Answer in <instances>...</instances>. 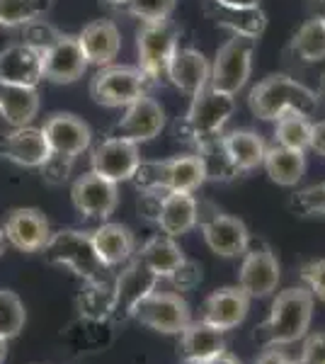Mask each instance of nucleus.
<instances>
[{"label": "nucleus", "mask_w": 325, "mask_h": 364, "mask_svg": "<svg viewBox=\"0 0 325 364\" xmlns=\"http://www.w3.org/2000/svg\"><path fill=\"white\" fill-rule=\"evenodd\" d=\"M313 294L306 287H289L272 301L270 316L257 326L255 338L267 348L292 345L306 338L313 318Z\"/></svg>", "instance_id": "1"}, {"label": "nucleus", "mask_w": 325, "mask_h": 364, "mask_svg": "<svg viewBox=\"0 0 325 364\" xmlns=\"http://www.w3.org/2000/svg\"><path fill=\"white\" fill-rule=\"evenodd\" d=\"M250 112L262 122H277L287 112H299L311 117L318 109L316 92L309 85L284 73L270 75L247 92Z\"/></svg>", "instance_id": "2"}, {"label": "nucleus", "mask_w": 325, "mask_h": 364, "mask_svg": "<svg viewBox=\"0 0 325 364\" xmlns=\"http://www.w3.org/2000/svg\"><path fill=\"white\" fill-rule=\"evenodd\" d=\"M235 112V97L206 87L192 97V105L175 124V136L197 149L214 144Z\"/></svg>", "instance_id": "3"}, {"label": "nucleus", "mask_w": 325, "mask_h": 364, "mask_svg": "<svg viewBox=\"0 0 325 364\" xmlns=\"http://www.w3.org/2000/svg\"><path fill=\"white\" fill-rule=\"evenodd\" d=\"M132 182L139 192H194L206 182V163L199 154L141 161Z\"/></svg>", "instance_id": "4"}, {"label": "nucleus", "mask_w": 325, "mask_h": 364, "mask_svg": "<svg viewBox=\"0 0 325 364\" xmlns=\"http://www.w3.org/2000/svg\"><path fill=\"white\" fill-rule=\"evenodd\" d=\"M257 39L243 37V34H230L218 46L214 61H211L209 87L226 95H238L247 85V78L252 73V58H255Z\"/></svg>", "instance_id": "5"}, {"label": "nucleus", "mask_w": 325, "mask_h": 364, "mask_svg": "<svg viewBox=\"0 0 325 364\" xmlns=\"http://www.w3.org/2000/svg\"><path fill=\"white\" fill-rule=\"evenodd\" d=\"M156 85L139 66H102L90 80V97L100 107H129L139 97L149 95Z\"/></svg>", "instance_id": "6"}, {"label": "nucleus", "mask_w": 325, "mask_h": 364, "mask_svg": "<svg viewBox=\"0 0 325 364\" xmlns=\"http://www.w3.org/2000/svg\"><path fill=\"white\" fill-rule=\"evenodd\" d=\"M44 257L49 265L68 267L80 279H97L105 274V265L92 243V233L87 231L66 228V231L51 233L49 243L44 245Z\"/></svg>", "instance_id": "7"}, {"label": "nucleus", "mask_w": 325, "mask_h": 364, "mask_svg": "<svg viewBox=\"0 0 325 364\" xmlns=\"http://www.w3.org/2000/svg\"><path fill=\"white\" fill-rule=\"evenodd\" d=\"M177 46H180V32L170 20L141 22L139 32H136L139 68L153 83H168V66Z\"/></svg>", "instance_id": "8"}, {"label": "nucleus", "mask_w": 325, "mask_h": 364, "mask_svg": "<svg viewBox=\"0 0 325 364\" xmlns=\"http://www.w3.org/2000/svg\"><path fill=\"white\" fill-rule=\"evenodd\" d=\"M209 211L199 204L197 224L202 226V236L209 245V250L218 257H238L243 255L250 245V231L238 216H228L218 211L211 204H204Z\"/></svg>", "instance_id": "9"}, {"label": "nucleus", "mask_w": 325, "mask_h": 364, "mask_svg": "<svg viewBox=\"0 0 325 364\" xmlns=\"http://www.w3.org/2000/svg\"><path fill=\"white\" fill-rule=\"evenodd\" d=\"M134 318L141 326L151 328V331L165 333V336H180L190 326L192 316L190 306H187V301L180 294L156 289L136 306Z\"/></svg>", "instance_id": "10"}, {"label": "nucleus", "mask_w": 325, "mask_h": 364, "mask_svg": "<svg viewBox=\"0 0 325 364\" xmlns=\"http://www.w3.org/2000/svg\"><path fill=\"white\" fill-rule=\"evenodd\" d=\"M279 284V260L270 245L250 243L238 269V287L250 299H267Z\"/></svg>", "instance_id": "11"}, {"label": "nucleus", "mask_w": 325, "mask_h": 364, "mask_svg": "<svg viewBox=\"0 0 325 364\" xmlns=\"http://www.w3.org/2000/svg\"><path fill=\"white\" fill-rule=\"evenodd\" d=\"M70 202L75 211L85 219H110L114 214L117 204H119V190L117 182H110L100 178L97 173H85L70 187Z\"/></svg>", "instance_id": "12"}, {"label": "nucleus", "mask_w": 325, "mask_h": 364, "mask_svg": "<svg viewBox=\"0 0 325 364\" xmlns=\"http://www.w3.org/2000/svg\"><path fill=\"white\" fill-rule=\"evenodd\" d=\"M141 166L139 144L119 136H110L92 151L90 156V170L100 178L110 182H127L134 178V173Z\"/></svg>", "instance_id": "13"}, {"label": "nucleus", "mask_w": 325, "mask_h": 364, "mask_svg": "<svg viewBox=\"0 0 325 364\" xmlns=\"http://www.w3.org/2000/svg\"><path fill=\"white\" fill-rule=\"evenodd\" d=\"M41 70L44 80L56 85L75 83L85 75L87 58L82 54L80 42L75 34H58V39L41 54Z\"/></svg>", "instance_id": "14"}, {"label": "nucleus", "mask_w": 325, "mask_h": 364, "mask_svg": "<svg viewBox=\"0 0 325 364\" xmlns=\"http://www.w3.org/2000/svg\"><path fill=\"white\" fill-rule=\"evenodd\" d=\"M158 279L144 262L132 260L127 269L114 279V311H112V321H129L134 318V311L144 301L151 291L158 289Z\"/></svg>", "instance_id": "15"}, {"label": "nucleus", "mask_w": 325, "mask_h": 364, "mask_svg": "<svg viewBox=\"0 0 325 364\" xmlns=\"http://www.w3.org/2000/svg\"><path fill=\"white\" fill-rule=\"evenodd\" d=\"M165 129V109L163 105L158 102L156 97L144 95L136 102H132L127 107V112L114 127V134L112 136H119L127 141H134V144H146V141H153L156 136H161V132Z\"/></svg>", "instance_id": "16"}, {"label": "nucleus", "mask_w": 325, "mask_h": 364, "mask_svg": "<svg viewBox=\"0 0 325 364\" xmlns=\"http://www.w3.org/2000/svg\"><path fill=\"white\" fill-rule=\"evenodd\" d=\"M41 132H44L51 154H61L68 158H78L92 144L90 124L85 119H80L78 114H70V112H56L46 117Z\"/></svg>", "instance_id": "17"}, {"label": "nucleus", "mask_w": 325, "mask_h": 364, "mask_svg": "<svg viewBox=\"0 0 325 364\" xmlns=\"http://www.w3.org/2000/svg\"><path fill=\"white\" fill-rule=\"evenodd\" d=\"M5 240L20 252H41L51 238L49 219L34 207L13 209L5 219Z\"/></svg>", "instance_id": "18"}, {"label": "nucleus", "mask_w": 325, "mask_h": 364, "mask_svg": "<svg viewBox=\"0 0 325 364\" xmlns=\"http://www.w3.org/2000/svg\"><path fill=\"white\" fill-rule=\"evenodd\" d=\"M51 156L44 132L32 124L13 127L10 132H0V158L13 161L22 168H39Z\"/></svg>", "instance_id": "19"}, {"label": "nucleus", "mask_w": 325, "mask_h": 364, "mask_svg": "<svg viewBox=\"0 0 325 364\" xmlns=\"http://www.w3.org/2000/svg\"><path fill=\"white\" fill-rule=\"evenodd\" d=\"M211 61L194 46H177L168 66V83L185 95H199L209 87Z\"/></svg>", "instance_id": "20"}, {"label": "nucleus", "mask_w": 325, "mask_h": 364, "mask_svg": "<svg viewBox=\"0 0 325 364\" xmlns=\"http://www.w3.org/2000/svg\"><path fill=\"white\" fill-rule=\"evenodd\" d=\"M199 202L192 192H163L158 199L156 224L170 238H180L197 226Z\"/></svg>", "instance_id": "21"}, {"label": "nucleus", "mask_w": 325, "mask_h": 364, "mask_svg": "<svg viewBox=\"0 0 325 364\" xmlns=\"http://www.w3.org/2000/svg\"><path fill=\"white\" fill-rule=\"evenodd\" d=\"M44 80L41 51L25 42H15L0 51V83L37 87Z\"/></svg>", "instance_id": "22"}, {"label": "nucleus", "mask_w": 325, "mask_h": 364, "mask_svg": "<svg viewBox=\"0 0 325 364\" xmlns=\"http://www.w3.org/2000/svg\"><path fill=\"white\" fill-rule=\"evenodd\" d=\"M218 149H221L223 158L230 166V170L238 175L252 173L255 168L262 166V156H265V141L260 134L250 132V129H233L228 134L218 136Z\"/></svg>", "instance_id": "23"}, {"label": "nucleus", "mask_w": 325, "mask_h": 364, "mask_svg": "<svg viewBox=\"0 0 325 364\" xmlns=\"http://www.w3.org/2000/svg\"><path fill=\"white\" fill-rule=\"evenodd\" d=\"M247 311H250V296L240 287H223L206 296L202 321L216 331H230L245 321Z\"/></svg>", "instance_id": "24"}, {"label": "nucleus", "mask_w": 325, "mask_h": 364, "mask_svg": "<svg viewBox=\"0 0 325 364\" xmlns=\"http://www.w3.org/2000/svg\"><path fill=\"white\" fill-rule=\"evenodd\" d=\"M82 54L87 58V66H110L122 51V34L119 27L112 20H92L90 25L82 27L78 34Z\"/></svg>", "instance_id": "25"}, {"label": "nucleus", "mask_w": 325, "mask_h": 364, "mask_svg": "<svg viewBox=\"0 0 325 364\" xmlns=\"http://www.w3.org/2000/svg\"><path fill=\"white\" fill-rule=\"evenodd\" d=\"M204 13L214 20V25L228 29L230 34L260 39L267 27V15L262 8H228L214 0H204Z\"/></svg>", "instance_id": "26"}, {"label": "nucleus", "mask_w": 325, "mask_h": 364, "mask_svg": "<svg viewBox=\"0 0 325 364\" xmlns=\"http://www.w3.org/2000/svg\"><path fill=\"white\" fill-rule=\"evenodd\" d=\"M92 243L105 267L124 265L136 255V238L132 228L124 224H102L97 231H92Z\"/></svg>", "instance_id": "27"}, {"label": "nucleus", "mask_w": 325, "mask_h": 364, "mask_svg": "<svg viewBox=\"0 0 325 364\" xmlns=\"http://www.w3.org/2000/svg\"><path fill=\"white\" fill-rule=\"evenodd\" d=\"M136 260L144 262L158 279H170L185 265L187 257L180 245L175 243V238L161 233V236H153L141 245V250L136 252Z\"/></svg>", "instance_id": "28"}, {"label": "nucleus", "mask_w": 325, "mask_h": 364, "mask_svg": "<svg viewBox=\"0 0 325 364\" xmlns=\"http://www.w3.org/2000/svg\"><path fill=\"white\" fill-rule=\"evenodd\" d=\"M180 350L185 360L194 362H209L216 355L226 352V340L223 331H216L204 321H190V326L180 333Z\"/></svg>", "instance_id": "29"}, {"label": "nucleus", "mask_w": 325, "mask_h": 364, "mask_svg": "<svg viewBox=\"0 0 325 364\" xmlns=\"http://www.w3.org/2000/svg\"><path fill=\"white\" fill-rule=\"evenodd\" d=\"M39 92L37 87L0 83V117L10 127H27L39 114Z\"/></svg>", "instance_id": "30"}, {"label": "nucleus", "mask_w": 325, "mask_h": 364, "mask_svg": "<svg viewBox=\"0 0 325 364\" xmlns=\"http://www.w3.org/2000/svg\"><path fill=\"white\" fill-rule=\"evenodd\" d=\"M262 168L267 178L279 187H297L306 175L304 151L284 149V146H267L262 156Z\"/></svg>", "instance_id": "31"}, {"label": "nucleus", "mask_w": 325, "mask_h": 364, "mask_svg": "<svg viewBox=\"0 0 325 364\" xmlns=\"http://www.w3.org/2000/svg\"><path fill=\"white\" fill-rule=\"evenodd\" d=\"M78 311L80 318L92 321H112L114 311V282H107L105 277L85 279L78 294Z\"/></svg>", "instance_id": "32"}, {"label": "nucleus", "mask_w": 325, "mask_h": 364, "mask_svg": "<svg viewBox=\"0 0 325 364\" xmlns=\"http://www.w3.org/2000/svg\"><path fill=\"white\" fill-rule=\"evenodd\" d=\"M289 54L301 63H318L325 58V20L316 15L297 29L289 42Z\"/></svg>", "instance_id": "33"}, {"label": "nucleus", "mask_w": 325, "mask_h": 364, "mask_svg": "<svg viewBox=\"0 0 325 364\" xmlns=\"http://www.w3.org/2000/svg\"><path fill=\"white\" fill-rule=\"evenodd\" d=\"M311 134L313 122L306 114L287 112L284 117L275 122V144L294 151H309L311 149Z\"/></svg>", "instance_id": "34"}, {"label": "nucleus", "mask_w": 325, "mask_h": 364, "mask_svg": "<svg viewBox=\"0 0 325 364\" xmlns=\"http://www.w3.org/2000/svg\"><path fill=\"white\" fill-rule=\"evenodd\" d=\"M54 0H0V27H25L41 20L51 10Z\"/></svg>", "instance_id": "35"}, {"label": "nucleus", "mask_w": 325, "mask_h": 364, "mask_svg": "<svg viewBox=\"0 0 325 364\" xmlns=\"http://www.w3.org/2000/svg\"><path fill=\"white\" fill-rule=\"evenodd\" d=\"M27 323V311L15 291L0 289V338L13 340L22 333Z\"/></svg>", "instance_id": "36"}, {"label": "nucleus", "mask_w": 325, "mask_h": 364, "mask_svg": "<svg viewBox=\"0 0 325 364\" xmlns=\"http://www.w3.org/2000/svg\"><path fill=\"white\" fill-rule=\"evenodd\" d=\"M177 0H127L124 10L141 22H163L170 20Z\"/></svg>", "instance_id": "37"}, {"label": "nucleus", "mask_w": 325, "mask_h": 364, "mask_svg": "<svg viewBox=\"0 0 325 364\" xmlns=\"http://www.w3.org/2000/svg\"><path fill=\"white\" fill-rule=\"evenodd\" d=\"M289 207L299 216H325V182L299 190Z\"/></svg>", "instance_id": "38"}, {"label": "nucleus", "mask_w": 325, "mask_h": 364, "mask_svg": "<svg viewBox=\"0 0 325 364\" xmlns=\"http://www.w3.org/2000/svg\"><path fill=\"white\" fill-rule=\"evenodd\" d=\"M58 34L61 32H58L54 25H49L46 20H34L22 27V42L34 46V49L44 54V51L58 39Z\"/></svg>", "instance_id": "39"}, {"label": "nucleus", "mask_w": 325, "mask_h": 364, "mask_svg": "<svg viewBox=\"0 0 325 364\" xmlns=\"http://www.w3.org/2000/svg\"><path fill=\"white\" fill-rule=\"evenodd\" d=\"M73 163H75V158H68V156H61V154H51L39 166L41 178H44L46 185H54V187L63 185V182L68 180L70 170H73Z\"/></svg>", "instance_id": "40"}, {"label": "nucleus", "mask_w": 325, "mask_h": 364, "mask_svg": "<svg viewBox=\"0 0 325 364\" xmlns=\"http://www.w3.org/2000/svg\"><path fill=\"white\" fill-rule=\"evenodd\" d=\"M301 279L306 282V287H309L313 299H321L325 304V257L323 260H313L309 265H304V269H301Z\"/></svg>", "instance_id": "41"}, {"label": "nucleus", "mask_w": 325, "mask_h": 364, "mask_svg": "<svg viewBox=\"0 0 325 364\" xmlns=\"http://www.w3.org/2000/svg\"><path fill=\"white\" fill-rule=\"evenodd\" d=\"M199 279H202V267L192 260H185V265L170 277V282H173L177 289H194L199 284Z\"/></svg>", "instance_id": "42"}, {"label": "nucleus", "mask_w": 325, "mask_h": 364, "mask_svg": "<svg viewBox=\"0 0 325 364\" xmlns=\"http://www.w3.org/2000/svg\"><path fill=\"white\" fill-rule=\"evenodd\" d=\"M301 360H306L309 364H325V333H313L304 340Z\"/></svg>", "instance_id": "43"}, {"label": "nucleus", "mask_w": 325, "mask_h": 364, "mask_svg": "<svg viewBox=\"0 0 325 364\" xmlns=\"http://www.w3.org/2000/svg\"><path fill=\"white\" fill-rule=\"evenodd\" d=\"M255 364H292V360H289L287 352L282 350H275V348H267L262 352V355L257 357Z\"/></svg>", "instance_id": "44"}, {"label": "nucleus", "mask_w": 325, "mask_h": 364, "mask_svg": "<svg viewBox=\"0 0 325 364\" xmlns=\"http://www.w3.org/2000/svg\"><path fill=\"white\" fill-rule=\"evenodd\" d=\"M311 151H316L318 156L325 158V119L313 124V134H311Z\"/></svg>", "instance_id": "45"}, {"label": "nucleus", "mask_w": 325, "mask_h": 364, "mask_svg": "<svg viewBox=\"0 0 325 364\" xmlns=\"http://www.w3.org/2000/svg\"><path fill=\"white\" fill-rule=\"evenodd\" d=\"M214 3L228 8H260V0H214Z\"/></svg>", "instance_id": "46"}, {"label": "nucleus", "mask_w": 325, "mask_h": 364, "mask_svg": "<svg viewBox=\"0 0 325 364\" xmlns=\"http://www.w3.org/2000/svg\"><path fill=\"white\" fill-rule=\"evenodd\" d=\"M204 364H240V360H238V357H233V355H228V352H221V355H216L214 360H209Z\"/></svg>", "instance_id": "47"}, {"label": "nucleus", "mask_w": 325, "mask_h": 364, "mask_svg": "<svg viewBox=\"0 0 325 364\" xmlns=\"http://www.w3.org/2000/svg\"><path fill=\"white\" fill-rule=\"evenodd\" d=\"M313 92H316L318 107H321V105H323V107H325V70H323V73H321V80H318V87H316V90H313Z\"/></svg>", "instance_id": "48"}, {"label": "nucleus", "mask_w": 325, "mask_h": 364, "mask_svg": "<svg viewBox=\"0 0 325 364\" xmlns=\"http://www.w3.org/2000/svg\"><path fill=\"white\" fill-rule=\"evenodd\" d=\"M5 355H8V340L0 338V364L5 362Z\"/></svg>", "instance_id": "49"}, {"label": "nucleus", "mask_w": 325, "mask_h": 364, "mask_svg": "<svg viewBox=\"0 0 325 364\" xmlns=\"http://www.w3.org/2000/svg\"><path fill=\"white\" fill-rule=\"evenodd\" d=\"M5 245H8V240H5V231H3V226H0V257H3V252H5Z\"/></svg>", "instance_id": "50"}, {"label": "nucleus", "mask_w": 325, "mask_h": 364, "mask_svg": "<svg viewBox=\"0 0 325 364\" xmlns=\"http://www.w3.org/2000/svg\"><path fill=\"white\" fill-rule=\"evenodd\" d=\"M105 3H110V5H124L127 0H105Z\"/></svg>", "instance_id": "51"}, {"label": "nucleus", "mask_w": 325, "mask_h": 364, "mask_svg": "<svg viewBox=\"0 0 325 364\" xmlns=\"http://www.w3.org/2000/svg\"><path fill=\"white\" fill-rule=\"evenodd\" d=\"M180 364H202V362H194V360H182Z\"/></svg>", "instance_id": "52"}, {"label": "nucleus", "mask_w": 325, "mask_h": 364, "mask_svg": "<svg viewBox=\"0 0 325 364\" xmlns=\"http://www.w3.org/2000/svg\"><path fill=\"white\" fill-rule=\"evenodd\" d=\"M292 364H309V362H306V360H301V357H299V360H292Z\"/></svg>", "instance_id": "53"}, {"label": "nucleus", "mask_w": 325, "mask_h": 364, "mask_svg": "<svg viewBox=\"0 0 325 364\" xmlns=\"http://www.w3.org/2000/svg\"><path fill=\"white\" fill-rule=\"evenodd\" d=\"M313 3H321V0H313Z\"/></svg>", "instance_id": "54"}, {"label": "nucleus", "mask_w": 325, "mask_h": 364, "mask_svg": "<svg viewBox=\"0 0 325 364\" xmlns=\"http://www.w3.org/2000/svg\"><path fill=\"white\" fill-rule=\"evenodd\" d=\"M323 20H325V15H323Z\"/></svg>", "instance_id": "55"}]
</instances>
